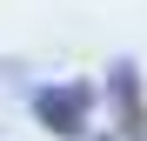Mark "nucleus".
I'll list each match as a JSON object with an SVG mask.
<instances>
[{
  "label": "nucleus",
  "mask_w": 147,
  "mask_h": 141,
  "mask_svg": "<svg viewBox=\"0 0 147 141\" xmlns=\"http://www.w3.org/2000/svg\"><path fill=\"white\" fill-rule=\"evenodd\" d=\"M34 114H40L47 134L80 141V134H87V114H94V87H87V81H54V87L34 94Z\"/></svg>",
  "instance_id": "1"
},
{
  "label": "nucleus",
  "mask_w": 147,
  "mask_h": 141,
  "mask_svg": "<svg viewBox=\"0 0 147 141\" xmlns=\"http://www.w3.org/2000/svg\"><path fill=\"white\" fill-rule=\"evenodd\" d=\"M94 141H114V134H94Z\"/></svg>",
  "instance_id": "3"
},
{
  "label": "nucleus",
  "mask_w": 147,
  "mask_h": 141,
  "mask_svg": "<svg viewBox=\"0 0 147 141\" xmlns=\"http://www.w3.org/2000/svg\"><path fill=\"white\" fill-rule=\"evenodd\" d=\"M107 94H114V114H120V134L114 141H147V101H140L134 61H114L107 67Z\"/></svg>",
  "instance_id": "2"
}]
</instances>
